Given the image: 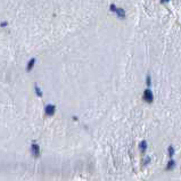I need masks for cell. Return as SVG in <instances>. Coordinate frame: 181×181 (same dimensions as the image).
<instances>
[{
  "label": "cell",
  "mask_w": 181,
  "mask_h": 181,
  "mask_svg": "<svg viewBox=\"0 0 181 181\" xmlns=\"http://www.w3.org/2000/svg\"><path fill=\"white\" fill-rule=\"evenodd\" d=\"M110 10L113 11V13H115L120 18H122V20H124V18H125V11H124L123 8H118V7H116V6H115L114 4H112V5L110 6Z\"/></svg>",
  "instance_id": "obj_1"
},
{
  "label": "cell",
  "mask_w": 181,
  "mask_h": 181,
  "mask_svg": "<svg viewBox=\"0 0 181 181\" xmlns=\"http://www.w3.org/2000/svg\"><path fill=\"white\" fill-rule=\"evenodd\" d=\"M143 100L146 102H148V104H152L154 101V93H153L150 89H146L143 91Z\"/></svg>",
  "instance_id": "obj_2"
},
{
  "label": "cell",
  "mask_w": 181,
  "mask_h": 181,
  "mask_svg": "<svg viewBox=\"0 0 181 181\" xmlns=\"http://www.w3.org/2000/svg\"><path fill=\"white\" fill-rule=\"evenodd\" d=\"M45 112H46V115H48V116H52V115L55 114V112H56V106L52 105V104H48L46 106V108H45Z\"/></svg>",
  "instance_id": "obj_3"
},
{
  "label": "cell",
  "mask_w": 181,
  "mask_h": 181,
  "mask_svg": "<svg viewBox=\"0 0 181 181\" xmlns=\"http://www.w3.org/2000/svg\"><path fill=\"white\" fill-rule=\"evenodd\" d=\"M31 152H32V154L34 157H39L40 156V146L38 143H32V146H31Z\"/></svg>",
  "instance_id": "obj_4"
},
{
  "label": "cell",
  "mask_w": 181,
  "mask_h": 181,
  "mask_svg": "<svg viewBox=\"0 0 181 181\" xmlns=\"http://www.w3.org/2000/svg\"><path fill=\"white\" fill-rule=\"evenodd\" d=\"M174 167H176V161L171 158V160L168 161V163L166 165V167H165V170H166V171H172V170H174Z\"/></svg>",
  "instance_id": "obj_5"
},
{
  "label": "cell",
  "mask_w": 181,
  "mask_h": 181,
  "mask_svg": "<svg viewBox=\"0 0 181 181\" xmlns=\"http://www.w3.org/2000/svg\"><path fill=\"white\" fill-rule=\"evenodd\" d=\"M35 62H37L35 58H31V59H30V62L27 63V66H26V71H27V72L32 71V68L34 67V65H35Z\"/></svg>",
  "instance_id": "obj_6"
},
{
  "label": "cell",
  "mask_w": 181,
  "mask_h": 181,
  "mask_svg": "<svg viewBox=\"0 0 181 181\" xmlns=\"http://www.w3.org/2000/svg\"><path fill=\"white\" fill-rule=\"evenodd\" d=\"M147 147H148V145H147V141H146V140H142V141L139 143V149L142 153H145L146 150H147Z\"/></svg>",
  "instance_id": "obj_7"
},
{
  "label": "cell",
  "mask_w": 181,
  "mask_h": 181,
  "mask_svg": "<svg viewBox=\"0 0 181 181\" xmlns=\"http://www.w3.org/2000/svg\"><path fill=\"white\" fill-rule=\"evenodd\" d=\"M34 91H35V93L37 95H38V97H42V91H41V89L39 88L38 86H37V84H34Z\"/></svg>",
  "instance_id": "obj_8"
},
{
  "label": "cell",
  "mask_w": 181,
  "mask_h": 181,
  "mask_svg": "<svg viewBox=\"0 0 181 181\" xmlns=\"http://www.w3.org/2000/svg\"><path fill=\"white\" fill-rule=\"evenodd\" d=\"M167 152H168V156H170V157L172 158V157H173V155H174V147H173V146H168Z\"/></svg>",
  "instance_id": "obj_9"
},
{
  "label": "cell",
  "mask_w": 181,
  "mask_h": 181,
  "mask_svg": "<svg viewBox=\"0 0 181 181\" xmlns=\"http://www.w3.org/2000/svg\"><path fill=\"white\" fill-rule=\"evenodd\" d=\"M146 84H147V87L152 86V77H150L149 74H147V77H146Z\"/></svg>",
  "instance_id": "obj_10"
},
{
  "label": "cell",
  "mask_w": 181,
  "mask_h": 181,
  "mask_svg": "<svg viewBox=\"0 0 181 181\" xmlns=\"http://www.w3.org/2000/svg\"><path fill=\"white\" fill-rule=\"evenodd\" d=\"M7 25H8L7 22H2V23H0V26H1V27H5V26H7Z\"/></svg>",
  "instance_id": "obj_11"
},
{
  "label": "cell",
  "mask_w": 181,
  "mask_h": 181,
  "mask_svg": "<svg viewBox=\"0 0 181 181\" xmlns=\"http://www.w3.org/2000/svg\"><path fill=\"white\" fill-rule=\"evenodd\" d=\"M168 1H170V0H161L162 4H165V2H168Z\"/></svg>",
  "instance_id": "obj_12"
}]
</instances>
